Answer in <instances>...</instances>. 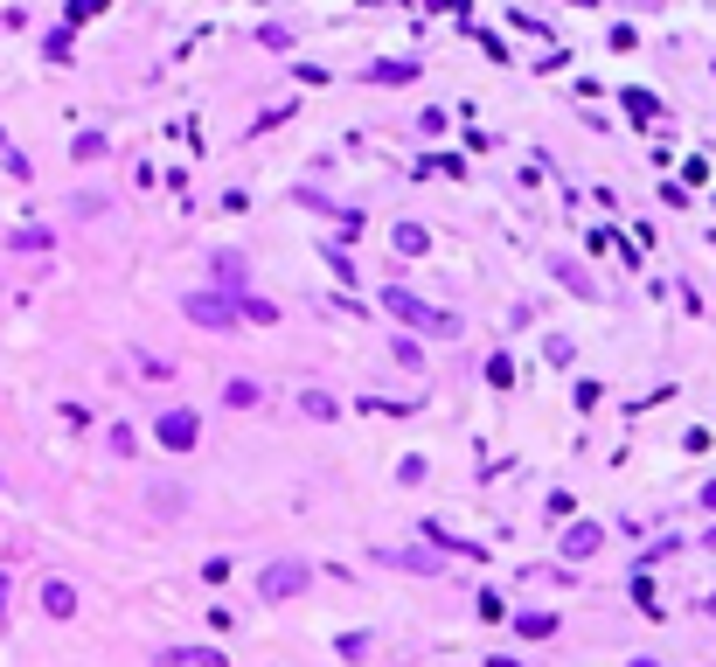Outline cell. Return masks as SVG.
<instances>
[{"label":"cell","mask_w":716,"mask_h":667,"mask_svg":"<svg viewBox=\"0 0 716 667\" xmlns=\"http://www.w3.org/2000/svg\"><path fill=\"white\" fill-rule=\"evenodd\" d=\"M383 313H397L404 327H418V334H459V313H445V306H425L411 285H383Z\"/></svg>","instance_id":"6da1fadb"},{"label":"cell","mask_w":716,"mask_h":667,"mask_svg":"<svg viewBox=\"0 0 716 667\" xmlns=\"http://www.w3.org/2000/svg\"><path fill=\"white\" fill-rule=\"evenodd\" d=\"M306 584H313V563H306V556H279V563L258 570V598H272V605H279V598H299Z\"/></svg>","instance_id":"7a4b0ae2"},{"label":"cell","mask_w":716,"mask_h":667,"mask_svg":"<svg viewBox=\"0 0 716 667\" xmlns=\"http://www.w3.org/2000/svg\"><path fill=\"white\" fill-rule=\"evenodd\" d=\"M181 313H188L195 327H209V334H230V327H237V306H230L223 292H188Z\"/></svg>","instance_id":"3957f363"},{"label":"cell","mask_w":716,"mask_h":667,"mask_svg":"<svg viewBox=\"0 0 716 667\" xmlns=\"http://www.w3.org/2000/svg\"><path fill=\"white\" fill-rule=\"evenodd\" d=\"M195 438H202V417L195 410H167L153 424V445H167V452H195Z\"/></svg>","instance_id":"277c9868"},{"label":"cell","mask_w":716,"mask_h":667,"mask_svg":"<svg viewBox=\"0 0 716 667\" xmlns=\"http://www.w3.org/2000/svg\"><path fill=\"white\" fill-rule=\"evenodd\" d=\"M598 549H605V529H598V522H571V529H564V556H598Z\"/></svg>","instance_id":"5b68a950"},{"label":"cell","mask_w":716,"mask_h":667,"mask_svg":"<svg viewBox=\"0 0 716 667\" xmlns=\"http://www.w3.org/2000/svg\"><path fill=\"white\" fill-rule=\"evenodd\" d=\"M209 271H216V285H223V292H244V251H216V258H209Z\"/></svg>","instance_id":"8992f818"},{"label":"cell","mask_w":716,"mask_h":667,"mask_svg":"<svg viewBox=\"0 0 716 667\" xmlns=\"http://www.w3.org/2000/svg\"><path fill=\"white\" fill-rule=\"evenodd\" d=\"M42 612H49V619H77V591H70L63 577H49V584H42Z\"/></svg>","instance_id":"52a82bcc"},{"label":"cell","mask_w":716,"mask_h":667,"mask_svg":"<svg viewBox=\"0 0 716 667\" xmlns=\"http://www.w3.org/2000/svg\"><path fill=\"white\" fill-rule=\"evenodd\" d=\"M160 667H230V661H223L216 647H167V654H160Z\"/></svg>","instance_id":"ba28073f"},{"label":"cell","mask_w":716,"mask_h":667,"mask_svg":"<svg viewBox=\"0 0 716 667\" xmlns=\"http://www.w3.org/2000/svg\"><path fill=\"white\" fill-rule=\"evenodd\" d=\"M230 306H237V320H258V327H279V306H272V299H258V292H237Z\"/></svg>","instance_id":"9c48e42d"},{"label":"cell","mask_w":716,"mask_h":667,"mask_svg":"<svg viewBox=\"0 0 716 667\" xmlns=\"http://www.w3.org/2000/svg\"><path fill=\"white\" fill-rule=\"evenodd\" d=\"M390 244H397V258H425V251H431V237L418 230V223H397V230H390Z\"/></svg>","instance_id":"30bf717a"},{"label":"cell","mask_w":716,"mask_h":667,"mask_svg":"<svg viewBox=\"0 0 716 667\" xmlns=\"http://www.w3.org/2000/svg\"><path fill=\"white\" fill-rule=\"evenodd\" d=\"M383 563H397V570H425V577H438V556H425V549H383Z\"/></svg>","instance_id":"8fae6325"},{"label":"cell","mask_w":716,"mask_h":667,"mask_svg":"<svg viewBox=\"0 0 716 667\" xmlns=\"http://www.w3.org/2000/svg\"><path fill=\"white\" fill-rule=\"evenodd\" d=\"M515 633H522V640H550V633H557V612H522Z\"/></svg>","instance_id":"7c38bea8"},{"label":"cell","mask_w":716,"mask_h":667,"mask_svg":"<svg viewBox=\"0 0 716 667\" xmlns=\"http://www.w3.org/2000/svg\"><path fill=\"white\" fill-rule=\"evenodd\" d=\"M70 153L91 167V160H105V153H112V139H105V133H77V139H70Z\"/></svg>","instance_id":"4fadbf2b"},{"label":"cell","mask_w":716,"mask_h":667,"mask_svg":"<svg viewBox=\"0 0 716 667\" xmlns=\"http://www.w3.org/2000/svg\"><path fill=\"white\" fill-rule=\"evenodd\" d=\"M418 63H369V84H411Z\"/></svg>","instance_id":"5bb4252c"},{"label":"cell","mask_w":716,"mask_h":667,"mask_svg":"<svg viewBox=\"0 0 716 667\" xmlns=\"http://www.w3.org/2000/svg\"><path fill=\"white\" fill-rule=\"evenodd\" d=\"M557 278H564V292H577V299H598V285H591V278H584V265H571V258L557 265Z\"/></svg>","instance_id":"9a60e30c"},{"label":"cell","mask_w":716,"mask_h":667,"mask_svg":"<svg viewBox=\"0 0 716 667\" xmlns=\"http://www.w3.org/2000/svg\"><path fill=\"white\" fill-rule=\"evenodd\" d=\"M258 397H265V390H258L251 376H237V383L223 390V403H230V410H251V403H258Z\"/></svg>","instance_id":"2e32d148"},{"label":"cell","mask_w":716,"mask_h":667,"mask_svg":"<svg viewBox=\"0 0 716 667\" xmlns=\"http://www.w3.org/2000/svg\"><path fill=\"white\" fill-rule=\"evenodd\" d=\"M626 112H633V126H647V119L661 112V98H654V91H626Z\"/></svg>","instance_id":"e0dca14e"},{"label":"cell","mask_w":716,"mask_h":667,"mask_svg":"<svg viewBox=\"0 0 716 667\" xmlns=\"http://www.w3.org/2000/svg\"><path fill=\"white\" fill-rule=\"evenodd\" d=\"M320 258H327L334 278H348V285H355V265H348V251H341V244H320Z\"/></svg>","instance_id":"ac0fdd59"},{"label":"cell","mask_w":716,"mask_h":667,"mask_svg":"<svg viewBox=\"0 0 716 667\" xmlns=\"http://www.w3.org/2000/svg\"><path fill=\"white\" fill-rule=\"evenodd\" d=\"M425 542H445V549H459V556H487L480 542H459V535H445V529H438V522H431V529H425Z\"/></svg>","instance_id":"d6986e66"},{"label":"cell","mask_w":716,"mask_h":667,"mask_svg":"<svg viewBox=\"0 0 716 667\" xmlns=\"http://www.w3.org/2000/svg\"><path fill=\"white\" fill-rule=\"evenodd\" d=\"M299 410H306V417H334V410H341V403L327 397V390H306V397H299Z\"/></svg>","instance_id":"ffe728a7"},{"label":"cell","mask_w":716,"mask_h":667,"mask_svg":"<svg viewBox=\"0 0 716 667\" xmlns=\"http://www.w3.org/2000/svg\"><path fill=\"white\" fill-rule=\"evenodd\" d=\"M42 56H49V63H70V28H56V35H42Z\"/></svg>","instance_id":"44dd1931"},{"label":"cell","mask_w":716,"mask_h":667,"mask_svg":"<svg viewBox=\"0 0 716 667\" xmlns=\"http://www.w3.org/2000/svg\"><path fill=\"white\" fill-rule=\"evenodd\" d=\"M14 251H49V230L35 223V230H14Z\"/></svg>","instance_id":"7402d4cb"},{"label":"cell","mask_w":716,"mask_h":667,"mask_svg":"<svg viewBox=\"0 0 716 667\" xmlns=\"http://www.w3.org/2000/svg\"><path fill=\"white\" fill-rule=\"evenodd\" d=\"M390 355H397L404 369H425V348H418V341H404V334H397V348H390Z\"/></svg>","instance_id":"603a6c76"},{"label":"cell","mask_w":716,"mask_h":667,"mask_svg":"<svg viewBox=\"0 0 716 667\" xmlns=\"http://www.w3.org/2000/svg\"><path fill=\"white\" fill-rule=\"evenodd\" d=\"M487 383H494V390H508V383H515V362H508V355H494V362H487Z\"/></svg>","instance_id":"cb8c5ba5"},{"label":"cell","mask_w":716,"mask_h":667,"mask_svg":"<svg viewBox=\"0 0 716 667\" xmlns=\"http://www.w3.org/2000/svg\"><path fill=\"white\" fill-rule=\"evenodd\" d=\"M112 452H140V431L133 424H112Z\"/></svg>","instance_id":"d4e9b609"},{"label":"cell","mask_w":716,"mask_h":667,"mask_svg":"<svg viewBox=\"0 0 716 667\" xmlns=\"http://www.w3.org/2000/svg\"><path fill=\"white\" fill-rule=\"evenodd\" d=\"M369 654V633H341V661H362Z\"/></svg>","instance_id":"484cf974"},{"label":"cell","mask_w":716,"mask_h":667,"mask_svg":"<svg viewBox=\"0 0 716 667\" xmlns=\"http://www.w3.org/2000/svg\"><path fill=\"white\" fill-rule=\"evenodd\" d=\"M258 42H265V49H292V28H279V21H272V28H258Z\"/></svg>","instance_id":"4316f807"},{"label":"cell","mask_w":716,"mask_h":667,"mask_svg":"<svg viewBox=\"0 0 716 667\" xmlns=\"http://www.w3.org/2000/svg\"><path fill=\"white\" fill-rule=\"evenodd\" d=\"M425 7H438V14H466V0H425Z\"/></svg>","instance_id":"83f0119b"},{"label":"cell","mask_w":716,"mask_h":667,"mask_svg":"<svg viewBox=\"0 0 716 667\" xmlns=\"http://www.w3.org/2000/svg\"><path fill=\"white\" fill-rule=\"evenodd\" d=\"M84 7H91V14H105V7H112V0H84Z\"/></svg>","instance_id":"f1b7e54d"},{"label":"cell","mask_w":716,"mask_h":667,"mask_svg":"<svg viewBox=\"0 0 716 667\" xmlns=\"http://www.w3.org/2000/svg\"><path fill=\"white\" fill-rule=\"evenodd\" d=\"M0 612H7V570H0Z\"/></svg>","instance_id":"f546056e"},{"label":"cell","mask_w":716,"mask_h":667,"mask_svg":"<svg viewBox=\"0 0 716 667\" xmlns=\"http://www.w3.org/2000/svg\"><path fill=\"white\" fill-rule=\"evenodd\" d=\"M487 667H515V661H508V654H494V661H487Z\"/></svg>","instance_id":"4dcf8cb0"},{"label":"cell","mask_w":716,"mask_h":667,"mask_svg":"<svg viewBox=\"0 0 716 667\" xmlns=\"http://www.w3.org/2000/svg\"><path fill=\"white\" fill-rule=\"evenodd\" d=\"M633 667H661V661H633Z\"/></svg>","instance_id":"1f68e13d"},{"label":"cell","mask_w":716,"mask_h":667,"mask_svg":"<svg viewBox=\"0 0 716 667\" xmlns=\"http://www.w3.org/2000/svg\"><path fill=\"white\" fill-rule=\"evenodd\" d=\"M577 7H598V0H577Z\"/></svg>","instance_id":"d6a6232c"},{"label":"cell","mask_w":716,"mask_h":667,"mask_svg":"<svg viewBox=\"0 0 716 667\" xmlns=\"http://www.w3.org/2000/svg\"><path fill=\"white\" fill-rule=\"evenodd\" d=\"M0 139H7V133H0Z\"/></svg>","instance_id":"836d02e7"}]
</instances>
